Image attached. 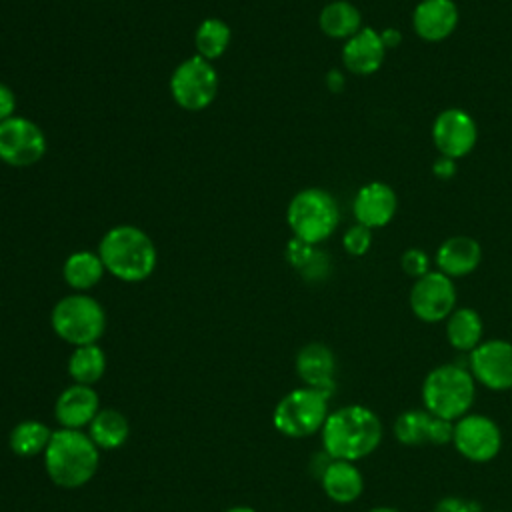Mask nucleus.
Returning a JSON list of instances; mask_svg holds the SVG:
<instances>
[{
	"label": "nucleus",
	"mask_w": 512,
	"mask_h": 512,
	"mask_svg": "<svg viewBox=\"0 0 512 512\" xmlns=\"http://www.w3.org/2000/svg\"><path fill=\"white\" fill-rule=\"evenodd\" d=\"M384 438L380 416L362 404L332 410L320 430L324 452L332 460L358 462L378 450Z\"/></svg>",
	"instance_id": "nucleus-1"
},
{
	"label": "nucleus",
	"mask_w": 512,
	"mask_h": 512,
	"mask_svg": "<svg viewBox=\"0 0 512 512\" xmlns=\"http://www.w3.org/2000/svg\"><path fill=\"white\" fill-rule=\"evenodd\" d=\"M42 456L48 478L66 490L88 484L100 462V450L88 432L72 428L54 430Z\"/></svg>",
	"instance_id": "nucleus-2"
},
{
	"label": "nucleus",
	"mask_w": 512,
	"mask_h": 512,
	"mask_svg": "<svg viewBox=\"0 0 512 512\" xmlns=\"http://www.w3.org/2000/svg\"><path fill=\"white\" fill-rule=\"evenodd\" d=\"M98 256L106 272L122 282L146 280L154 272L158 260L152 238L132 224L110 228L98 244Z\"/></svg>",
	"instance_id": "nucleus-3"
},
{
	"label": "nucleus",
	"mask_w": 512,
	"mask_h": 512,
	"mask_svg": "<svg viewBox=\"0 0 512 512\" xmlns=\"http://www.w3.org/2000/svg\"><path fill=\"white\" fill-rule=\"evenodd\" d=\"M476 380L462 364L446 362L432 368L422 382V404L430 414L456 422L466 416L476 398Z\"/></svg>",
	"instance_id": "nucleus-4"
},
{
	"label": "nucleus",
	"mask_w": 512,
	"mask_h": 512,
	"mask_svg": "<svg viewBox=\"0 0 512 512\" xmlns=\"http://www.w3.org/2000/svg\"><path fill=\"white\" fill-rule=\"evenodd\" d=\"M50 324L56 336L74 348L98 344L106 330V312L96 298L74 292L54 304Z\"/></svg>",
	"instance_id": "nucleus-5"
},
{
	"label": "nucleus",
	"mask_w": 512,
	"mask_h": 512,
	"mask_svg": "<svg viewBox=\"0 0 512 512\" xmlns=\"http://www.w3.org/2000/svg\"><path fill=\"white\" fill-rule=\"evenodd\" d=\"M286 222L296 238L316 246L330 238L340 222L336 198L322 188H304L292 196Z\"/></svg>",
	"instance_id": "nucleus-6"
},
{
	"label": "nucleus",
	"mask_w": 512,
	"mask_h": 512,
	"mask_svg": "<svg viewBox=\"0 0 512 512\" xmlns=\"http://www.w3.org/2000/svg\"><path fill=\"white\" fill-rule=\"evenodd\" d=\"M322 392L300 386L284 394L272 412L274 428L288 438H308L322 430L330 410Z\"/></svg>",
	"instance_id": "nucleus-7"
},
{
	"label": "nucleus",
	"mask_w": 512,
	"mask_h": 512,
	"mask_svg": "<svg viewBox=\"0 0 512 512\" xmlns=\"http://www.w3.org/2000/svg\"><path fill=\"white\" fill-rule=\"evenodd\" d=\"M170 94L188 112L208 108L218 94V74L212 62L198 54L182 60L170 76Z\"/></svg>",
	"instance_id": "nucleus-8"
},
{
	"label": "nucleus",
	"mask_w": 512,
	"mask_h": 512,
	"mask_svg": "<svg viewBox=\"0 0 512 512\" xmlns=\"http://www.w3.org/2000/svg\"><path fill=\"white\" fill-rule=\"evenodd\" d=\"M452 444L468 462L484 464L498 456L502 448L500 426L486 414L468 412L452 426Z\"/></svg>",
	"instance_id": "nucleus-9"
},
{
	"label": "nucleus",
	"mask_w": 512,
	"mask_h": 512,
	"mask_svg": "<svg viewBox=\"0 0 512 512\" xmlns=\"http://www.w3.org/2000/svg\"><path fill=\"white\" fill-rule=\"evenodd\" d=\"M408 302L418 320L426 324L444 322L456 310V286L450 276L440 270H430L414 280Z\"/></svg>",
	"instance_id": "nucleus-10"
},
{
	"label": "nucleus",
	"mask_w": 512,
	"mask_h": 512,
	"mask_svg": "<svg viewBox=\"0 0 512 512\" xmlns=\"http://www.w3.org/2000/svg\"><path fill=\"white\" fill-rule=\"evenodd\" d=\"M46 152L42 128L24 116H12L0 122V160L14 168L36 164Z\"/></svg>",
	"instance_id": "nucleus-11"
},
{
	"label": "nucleus",
	"mask_w": 512,
	"mask_h": 512,
	"mask_svg": "<svg viewBox=\"0 0 512 512\" xmlns=\"http://www.w3.org/2000/svg\"><path fill=\"white\" fill-rule=\"evenodd\" d=\"M468 370L476 384L486 390H512V342L504 338L482 340L468 354Z\"/></svg>",
	"instance_id": "nucleus-12"
},
{
	"label": "nucleus",
	"mask_w": 512,
	"mask_h": 512,
	"mask_svg": "<svg viewBox=\"0 0 512 512\" xmlns=\"http://www.w3.org/2000/svg\"><path fill=\"white\" fill-rule=\"evenodd\" d=\"M476 140L478 126L462 108H446L432 122V142L440 156L458 160L472 152Z\"/></svg>",
	"instance_id": "nucleus-13"
},
{
	"label": "nucleus",
	"mask_w": 512,
	"mask_h": 512,
	"mask_svg": "<svg viewBox=\"0 0 512 512\" xmlns=\"http://www.w3.org/2000/svg\"><path fill=\"white\" fill-rule=\"evenodd\" d=\"M454 422L442 420L424 408H410L396 416L392 424L394 438L408 448L444 446L452 442Z\"/></svg>",
	"instance_id": "nucleus-14"
},
{
	"label": "nucleus",
	"mask_w": 512,
	"mask_h": 512,
	"mask_svg": "<svg viewBox=\"0 0 512 512\" xmlns=\"http://www.w3.org/2000/svg\"><path fill=\"white\" fill-rule=\"evenodd\" d=\"M396 210H398V196L394 188L380 180L360 186L352 202V212L356 222L370 230L390 224Z\"/></svg>",
	"instance_id": "nucleus-15"
},
{
	"label": "nucleus",
	"mask_w": 512,
	"mask_h": 512,
	"mask_svg": "<svg viewBox=\"0 0 512 512\" xmlns=\"http://www.w3.org/2000/svg\"><path fill=\"white\" fill-rule=\"evenodd\" d=\"M296 374L304 386L322 392L330 398L336 390V356L322 342H310L296 354Z\"/></svg>",
	"instance_id": "nucleus-16"
},
{
	"label": "nucleus",
	"mask_w": 512,
	"mask_h": 512,
	"mask_svg": "<svg viewBox=\"0 0 512 512\" xmlns=\"http://www.w3.org/2000/svg\"><path fill=\"white\" fill-rule=\"evenodd\" d=\"M454 0H420L412 12V28L424 42H442L458 26Z\"/></svg>",
	"instance_id": "nucleus-17"
},
{
	"label": "nucleus",
	"mask_w": 512,
	"mask_h": 512,
	"mask_svg": "<svg viewBox=\"0 0 512 512\" xmlns=\"http://www.w3.org/2000/svg\"><path fill=\"white\" fill-rule=\"evenodd\" d=\"M386 48L382 44L380 32L362 26L354 36L344 40L342 62L348 72L358 76H370L384 64Z\"/></svg>",
	"instance_id": "nucleus-18"
},
{
	"label": "nucleus",
	"mask_w": 512,
	"mask_h": 512,
	"mask_svg": "<svg viewBox=\"0 0 512 512\" xmlns=\"http://www.w3.org/2000/svg\"><path fill=\"white\" fill-rule=\"evenodd\" d=\"M100 410L98 394L92 386L70 384L60 392L54 404V416L62 428L82 430L88 428L92 418Z\"/></svg>",
	"instance_id": "nucleus-19"
},
{
	"label": "nucleus",
	"mask_w": 512,
	"mask_h": 512,
	"mask_svg": "<svg viewBox=\"0 0 512 512\" xmlns=\"http://www.w3.org/2000/svg\"><path fill=\"white\" fill-rule=\"evenodd\" d=\"M438 270L450 278H460L472 274L482 262L480 242L472 236L456 234L446 238L434 256Z\"/></svg>",
	"instance_id": "nucleus-20"
},
{
	"label": "nucleus",
	"mask_w": 512,
	"mask_h": 512,
	"mask_svg": "<svg viewBox=\"0 0 512 512\" xmlns=\"http://www.w3.org/2000/svg\"><path fill=\"white\" fill-rule=\"evenodd\" d=\"M324 494L336 504H352L364 492V476L356 462L330 460L320 474Z\"/></svg>",
	"instance_id": "nucleus-21"
},
{
	"label": "nucleus",
	"mask_w": 512,
	"mask_h": 512,
	"mask_svg": "<svg viewBox=\"0 0 512 512\" xmlns=\"http://www.w3.org/2000/svg\"><path fill=\"white\" fill-rule=\"evenodd\" d=\"M444 322H446V340L454 350L470 354L482 342L484 322L474 308L470 306L456 308Z\"/></svg>",
	"instance_id": "nucleus-22"
},
{
	"label": "nucleus",
	"mask_w": 512,
	"mask_h": 512,
	"mask_svg": "<svg viewBox=\"0 0 512 512\" xmlns=\"http://www.w3.org/2000/svg\"><path fill=\"white\" fill-rule=\"evenodd\" d=\"M318 26L328 38L348 40L362 28V14L352 2L334 0L320 10Z\"/></svg>",
	"instance_id": "nucleus-23"
},
{
	"label": "nucleus",
	"mask_w": 512,
	"mask_h": 512,
	"mask_svg": "<svg viewBox=\"0 0 512 512\" xmlns=\"http://www.w3.org/2000/svg\"><path fill=\"white\" fill-rule=\"evenodd\" d=\"M86 432L98 450H116L128 440L130 424L122 412L114 408H100Z\"/></svg>",
	"instance_id": "nucleus-24"
},
{
	"label": "nucleus",
	"mask_w": 512,
	"mask_h": 512,
	"mask_svg": "<svg viewBox=\"0 0 512 512\" xmlns=\"http://www.w3.org/2000/svg\"><path fill=\"white\" fill-rule=\"evenodd\" d=\"M106 268L98 256V252H88V250H78L72 252L62 266V276L66 280V284L76 290V292H86L90 288H94L102 276H104Z\"/></svg>",
	"instance_id": "nucleus-25"
},
{
	"label": "nucleus",
	"mask_w": 512,
	"mask_h": 512,
	"mask_svg": "<svg viewBox=\"0 0 512 512\" xmlns=\"http://www.w3.org/2000/svg\"><path fill=\"white\" fill-rule=\"evenodd\" d=\"M106 372V354L98 344L76 346L68 358V374L74 384H96Z\"/></svg>",
	"instance_id": "nucleus-26"
},
{
	"label": "nucleus",
	"mask_w": 512,
	"mask_h": 512,
	"mask_svg": "<svg viewBox=\"0 0 512 512\" xmlns=\"http://www.w3.org/2000/svg\"><path fill=\"white\" fill-rule=\"evenodd\" d=\"M52 432L54 430H50L40 420H22L12 428L8 436L10 450L22 458H34L38 454H44Z\"/></svg>",
	"instance_id": "nucleus-27"
},
{
	"label": "nucleus",
	"mask_w": 512,
	"mask_h": 512,
	"mask_svg": "<svg viewBox=\"0 0 512 512\" xmlns=\"http://www.w3.org/2000/svg\"><path fill=\"white\" fill-rule=\"evenodd\" d=\"M230 40H232V30L220 18L202 20L194 34V46H196L198 56H202L210 62L220 58L228 50Z\"/></svg>",
	"instance_id": "nucleus-28"
},
{
	"label": "nucleus",
	"mask_w": 512,
	"mask_h": 512,
	"mask_svg": "<svg viewBox=\"0 0 512 512\" xmlns=\"http://www.w3.org/2000/svg\"><path fill=\"white\" fill-rule=\"evenodd\" d=\"M342 246L350 256H364L372 246V230L356 222L344 232Z\"/></svg>",
	"instance_id": "nucleus-29"
},
{
	"label": "nucleus",
	"mask_w": 512,
	"mask_h": 512,
	"mask_svg": "<svg viewBox=\"0 0 512 512\" xmlns=\"http://www.w3.org/2000/svg\"><path fill=\"white\" fill-rule=\"evenodd\" d=\"M400 268L404 274L418 280L430 272V256L422 248H406L400 256Z\"/></svg>",
	"instance_id": "nucleus-30"
},
{
	"label": "nucleus",
	"mask_w": 512,
	"mask_h": 512,
	"mask_svg": "<svg viewBox=\"0 0 512 512\" xmlns=\"http://www.w3.org/2000/svg\"><path fill=\"white\" fill-rule=\"evenodd\" d=\"M314 252H316V248L312 244H308L296 236H292V240L286 244V260L298 270H302L310 262Z\"/></svg>",
	"instance_id": "nucleus-31"
},
{
	"label": "nucleus",
	"mask_w": 512,
	"mask_h": 512,
	"mask_svg": "<svg viewBox=\"0 0 512 512\" xmlns=\"http://www.w3.org/2000/svg\"><path fill=\"white\" fill-rule=\"evenodd\" d=\"M432 512H482L476 502L462 496H444L436 502Z\"/></svg>",
	"instance_id": "nucleus-32"
},
{
	"label": "nucleus",
	"mask_w": 512,
	"mask_h": 512,
	"mask_svg": "<svg viewBox=\"0 0 512 512\" xmlns=\"http://www.w3.org/2000/svg\"><path fill=\"white\" fill-rule=\"evenodd\" d=\"M328 268H330V260L324 252L316 250L314 256L310 258V262L300 270L302 276H306L308 280H322L326 274H328Z\"/></svg>",
	"instance_id": "nucleus-33"
},
{
	"label": "nucleus",
	"mask_w": 512,
	"mask_h": 512,
	"mask_svg": "<svg viewBox=\"0 0 512 512\" xmlns=\"http://www.w3.org/2000/svg\"><path fill=\"white\" fill-rule=\"evenodd\" d=\"M14 110H16V96L8 84L0 82V122L12 118Z\"/></svg>",
	"instance_id": "nucleus-34"
},
{
	"label": "nucleus",
	"mask_w": 512,
	"mask_h": 512,
	"mask_svg": "<svg viewBox=\"0 0 512 512\" xmlns=\"http://www.w3.org/2000/svg\"><path fill=\"white\" fill-rule=\"evenodd\" d=\"M432 174L440 180H450L456 174V160L448 156H438L432 164Z\"/></svg>",
	"instance_id": "nucleus-35"
},
{
	"label": "nucleus",
	"mask_w": 512,
	"mask_h": 512,
	"mask_svg": "<svg viewBox=\"0 0 512 512\" xmlns=\"http://www.w3.org/2000/svg\"><path fill=\"white\" fill-rule=\"evenodd\" d=\"M380 38H382V44H384L386 50H388V48H396V46L402 42V34H400V30L394 28V26L384 28V30L380 32Z\"/></svg>",
	"instance_id": "nucleus-36"
},
{
	"label": "nucleus",
	"mask_w": 512,
	"mask_h": 512,
	"mask_svg": "<svg viewBox=\"0 0 512 512\" xmlns=\"http://www.w3.org/2000/svg\"><path fill=\"white\" fill-rule=\"evenodd\" d=\"M326 84H328V88H330L332 92H340V90L344 88V84H346L344 74H342L340 70H330L328 76H326Z\"/></svg>",
	"instance_id": "nucleus-37"
},
{
	"label": "nucleus",
	"mask_w": 512,
	"mask_h": 512,
	"mask_svg": "<svg viewBox=\"0 0 512 512\" xmlns=\"http://www.w3.org/2000/svg\"><path fill=\"white\" fill-rule=\"evenodd\" d=\"M368 512H400V510L394 506H376V508H370Z\"/></svg>",
	"instance_id": "nucleus-38"
},
{
	"label": "nucleus",
	"mask_w": 512,
	"mask_h": 512,
	"mask_svg": "<svg viewBox=\"0 0 512 512\" xmlns=\"http://www.w3.org/2000/svg\"><path fill=\"white\" fill-rule=\"evenodd\" d=\"M224 512H256V510L250 508V506H232V508H228Z\"/></svg>",
	"instance_id": "nucleus-39"
},
{
	"label": "nucleus",
	"mask_w": 512,
	"mask_h": 512,
	"mask_svg": "<svg viewBox=\"0 0 512 512\" xmlns=\"http://www.w3.org/2000/svg\"><path fill=\"white\" fill-rule=\"evenodd\" d=\"M488 512H504V510H488Z\"/></svg>",
	"instance_id": "nucleus-40"
}]
</instances>
